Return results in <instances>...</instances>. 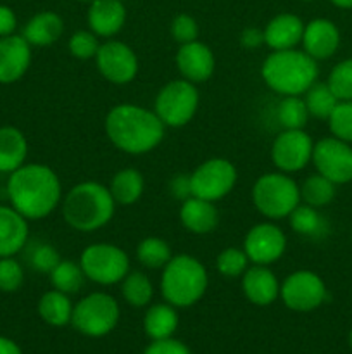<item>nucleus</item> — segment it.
Returning a JSON list of instances; mask_svg holds the SVG:
<instances>
[{
    "instance_id": "9b49d317",
    "label": "nucleus",
    "mask_w": 352,
    "mask_h": 354,
    "mask_svg": "<svg viewBox=\"0 0 352 354\" xmlns=\"http://www.w3.org/2000/svg\"><path fill=\"white\" fill-rule=\"evenodd\" d=\"M324 280L313 270H295L280 283V299L290 311L309 313L326 301Z\"/></svg>"
},
{
    "instance_id": "c03bdc74",
    "label": "nucleus",
    "mask_w": 352,
    "mask_h": 354,
    "mask_svg": "<svg viewBox=\"0 0 352 354\" xmlns=\"http://www.w3.org/2000/svg\"><path fill=\"white\" fill-rule=\"evenodd\" d=\"M238 44L245 50H257L259 47L264 45V33H262L261 28L247 26L242 30L240 37H238Z\"/></svg>"
},
{
    "instance_id": "a878e982",
    "label": "nucleus",
    "mask_w": 352,
    "mask_h": 354,
    "mask_svg": "<svg viewBox=\"0 0 352 354\" xmlns=\"http://www.w3.org/2000/svg\"><path fill=\"white\" fill-rule=\"evenodd\" d=\"M179 317L178 308L171 306L169 303L148 304L144 315V332L150 341H161L175 335L178 328Z\"/></svg>"
},
{
    "instance_id": "a211bd4d",
    "label": "nucleus",
    "mask_w": 352,
    "mask_h": 354,
    "mask_svg": "<svg viewBox=\"0 0 352 354\" xmlns=\"http://www.w3.org/2000/svg\"><path fill=\"white\" fill-rule=\"evenodd\" d=\"M302 50L316 61H324L335 55L340 47V31L333 21L326 17H316L304 24Z\"/></svg>"
},
{
    "instance_id": "79ce46f5",
    "label": "nucleus",
    "mask_w": 352,
    "mask_h": 354,
    "mask_svg": "<svg viewBox=\"0 0 352 354\" xmlns=\"http://www.w3.org/2000/svg\"><path fill=\"white\" fill-rule=\"evenodd\" d=\"M169 33L176 44H190V41L199 40V23L190 14H178L173 17L171 24H169Z\"/></svg>"
},
{
    "instance_id": "f3484780",
    "label": "nucleus",
    "mask_w": 352,
    "mask_h": 354,
    "mask_svg": "<svg viewBox=\"0 0 352 354\" xmlns=\"http://www.w3.org/2000/svg\"><path fill=\"white\" fill-rule=\"evenodd\" d=\"M31 48L23 35L0 38V85H12L26 75L33 59Z\"/></svg>"
},
{
    "instance_id": "bb28decb",
    "label": "nucleus",
    "mask_w": 352,
    "mask_h": 354,
    "mask_svg": "<svg viewBox=\"0 0 352 354\" xmlns=\"http://www.w3.org/2000/svg\"><path fill=\"white\" fill-rule=\"evenodd\" d=\"M109 192L116 206H133L145 192V178L137 168H123L114 173L109 183Z\"/></svg>"
},
{
    "instance_id": "7c9ffc66",
    "label": "nucleus",
    "mask_w": 352,
    "mask_h": 354,
    "mask_svg": "<svg viewBox=\"0 0 352 354\" xmlns=\"http://www.w3.org/2000/svg\"><path fill=\"white\" fill-rule=\"evenodd\" d=\"M275 116L282 130H304L311 118L302 95L282 97L276 106Z\"/></svg>"
},
{
    "instance_id": "b1692460",
    "label": "nucleus",
    "mask_w": 352,
    "mask_h": 354,
    "mask_svg": "<svg viewBox=\"0 0 352 354\" xmlns=\"http://www.w3.org/2000/svg\"><path fill=\"white\" fill-rule=\"evenodd\" d=\"M21 35L31 47H50L64 35V19L54 10H41L28 19Z\"/></svg>"
},
{
    "instance_id": "49530a36",
    "label": "nucleus",
    "mask_w": 352,
    "mask_h": 354,
    "mask_svg": "<svg viewBox=\"0 0 352 354\" xmlns=\"http://www.w3.org/2000/svg\"><path fill=\"white\" fill-rule=\"evenodd\" d=\"M17 30V16L9 6L0 3V38L14 35Z\"/></svg>"
},
{
    "instance_id": "2f4dec72",
    "label": "nucleus",
    "mask_w": 352,
    "mask_h": 354,
    "mask_svg": "<svg viewBox=\"0 0 352 354\" xmlns=\"http://www.w3.org/2000/svg\"><path fill=\"white\" fill-rule=\"evenodd\" d=\"M337 194V185L320 173L309 175L300 183V203L321 209L331 204Z\"/></svg>"
},
{
    "instance_id": "ea45409f",
    "label": "nucleus",
    "mask_w": 352,
    "mask_h": 354,
    "mask_svg": "<svg viewBox=\"0 0 352 354\" xmlns=\"http://www.w3.org/2000/svg\"><path fill=\"white\" fill-rule=\"evenodd\" d=\"M61 259L62 258L57 249L47 242H38L28 251V263H30L31 268L38 273H45V275H48Z\"/></svg>"
},
{
    "instance_id": "39448f33",
    "label": "nucleus",
    "mask_w": 352,
    "mask_h": 354,
    "mask_svg": "<svg viewBox=\"0 0 352 354\" xmlns=\"http://www.w3.org/2000/svg\"><path fill=\"white\" fill-rule=\"evenodd\" d=\"M162 299L175 308L195 306L207 292L209 273L204 263L192 254H173L161 273Z\"/></svg>"
},
{
    "instance_id": "3c124183",
    "label": "nucleus",
    "mask_w": 352,
    "mask_h": 354,
    "mask_svg": "<svg viewBox=\"0 0 352 354\" xmlns=\"http://www.w3.org/2000/svg\"><path fill=\"white\" fill-rule=\"evenodd\" d=\"M78 2H86V3H92L93 0H78Z\"/></svg>"
},
{
    "instance_id": "864d4df0",
    "label": "nucleus",
    "mask_w": 352,
    "mask_h": 354,
    "mask_svg": "<svg viewBox=\"0 0 352 354\" xmlns=\"http://www.w3.org/2000/svg\"><path fill=\"white\" fill-rule=\"evenodd\" d=\"M121 2H124V0H121Z\"/></svg>"
},
{
    "instance_id": "393cba45",
    "label": "nucleus",
    "mask_w": 352,
    "mask_h": 354,
    "mask_svg": "<svg viewBox=\"0 0 352 354\" xmlns=\"http://www.w3.org/2000/svg\"><path fill=\"white\" fill-rule=\"evenodd\" d=\"M28 138L19 128L0 127V173L10 175L26 165Z\"/></svg>"
},
{
    "instance_id": "7ed1b4c3",
    "label": "nucleus",
    "mask_w": 352,
    "mask_h": 354,
    "mask_svg": "<svg viewBox=\"0 0 352 354\" xmlns=\"http://www.w3.org/2000/svg\"><path fill=\"white\" fill-rule=\"evenodd\" d=\"M116 207L109 187L93 180L72 185L61 203L66 225L81 234H92L109 225Z\"/></svg>"
},
{
    "instance_id": "0eeeda50",
    "label": "nucleus",
    "mask_w": 352,
    "mask_h": 354,
    "mask_svg": "<svg viewBox=\"0 0 352 354\" xmlns=\"http://www.w3.org/2000/svg\"><path fill=\"white\" fill-rule=\"evenodd\" d=\"M121 308L116 297L97 290L83 296L72 308L71 325L86 337H106L117 327Z\"/></svg>"
},
{
    "instance_id": "603ef678",
    "label": "nucleus",
    "mask_w": 352,
    "mask_h": 354,
    "mask_svg": "<svg viewBox=\"0 0 352 354\" xmlns=\"http://www.w3.org/2000/svg\"><path fill=\"white\" fill-rule=\"evenodd\" d=\"M304 2H314V0H304Z\"/></svg>"
},
{
    "instance_id": "4be33fe9",
    "label": "nucleus",
    "mask_w": 352,
    "mask_h": 354,
    "mask_svg": "<svg viewBox=\"0 0 352 354\" xmlns=\"http://www.w3.org/2000/svg\"><path fill=\"white\" fill-rule=\"evenodd\" d=\"M304 21L297 14L282 12L268 21L262 33H264V45L269 50H289L297 48L302 41Z\"/></svg>"
},
{
    "instance_id": "473e14b6",
    "label": "nucleus",
    "mask_w": 352,
    "mask_h": 354,
    "mask_svg": "<svg viewBox=\"0 0 352 354\" xmlns=\"http://www.w3.org/2000/svg\"><path fill=\"white\" fill-rule=\"evenodd\" d=\"M48 279H50L52 289H57L71 296V294L81 290V287L85 286L86 277L79 263L71 261V259H61L57 266L48 273Z\"/></svg>"
},
{
    "instance_id": "ddd939ff",
    "label": "nucleus",
    "mask_w": 352,
    "mask_h": 354,
    "mask_svg": "<svg viewBox=\"0 0 352 354\" xmlns=\"http://www.w3.org/2000/svg\"><path fill=\"white\" fill-rule=\"evenodd\" d=\"M93 61L100 76L113 85H128L137 78L140 69V62L133 48L124 41L113 38L100 44Z\"/></svg>"
},
{
    "instance_id": "f8f14e48",
    "label": "nucleus",
    "mask_w": 352,
    "mask_h": 354,
    "mask_svg": "<svg viewBox=\"0 0 352 354\" xmlns=\"http://www.w3.org/2000/svg\"><path fill=\"white\" fill-rule=\"evenodd\" d=\"M311 162L316 173L323 175L335 185L352 182V145L337 137H326L314 142Z\"/></svg>"
},
{
    "instance_id": "de8ad7c7",
    "label": "nucleus",
    "mask_w": 352,
    "mask_h": 354,
    "mask_svg": "<svg viewBox=\"0 0 352 354\" xmlns=\"http://www.w3.org/2000/svg\"><path fill=\"white\" fill-rule=\"evenodd\" d=\"M0 354H23V351L12 339L0 335Z\"/></svg>"
},
{
    "instance_id": "dca6fc26",
    "label": "nucleus",
    "mask_w": 352,
    "mask_h": 354,
    "mask_svg": "<svg viewBox=\"0 0 352 354\" xmlns=\"http://www.w3.org/2000/svg\"><path fill=\"white\" fill-rule=\"evenodd\" d=\"M175 62L179 76L195 85L206 83L216 71V55L213 48L200 40L179 45Z\"/></svg>"
},
{
    "instance_id": "412c9836",
    "label": "nucleus",
    "mask_w": 352,
    "mask_h": 354,
    "mask_svg": "<svg viewBox=\"0 0 352 354\" xmlns=\"http://www.w3.org/2000/svg\"><path fill=\"white\" fill-rule=\"evenodd\" d=\"M30 241V221L10 204H0V258L16 256Z\"/></svg>"
},
{
    "instance_id": "1a4fd4ad",
    "label": "nucleus",
    "mask_w": 352,
    "mask_h": 354,
    "mask_svg": "<svg viewBox=\"0 0 352 354\" xmlns=\"http://www.w3.org/2000/svg\"><path fill=\"white\" fill-rule=\"evenodd\" d=\"M199 104L200 93L195 83L178 78L159 88L154 99V113L166 128H182L195 118Z\"/></svg>"
},
{
    "instance_id": "4c0bfd02",
    "label": "nucleus",
    "mask_w": 352,
    "mask_h": 354,
    "mask_svg": "<svg viewBox=\"0 0 352 354\" xmlns=\"http://www.w3.org/2000/svg\"><path fill=\"white\" fill-rule=\"evenodd\" d=\"M326 121L333 137L352 144V100H338Z\"/></svg>"
},
{
    "instance_id": "f704fd0d",
    "label": "nucleus",
    "mask_w": 352,
    "mask_h": 354,
    "mask_svg": "<svg viewBox=\"0 0 352 354\" xmlns=\"http://www.w3.org/2000/svg\"><path fill=\"white\" fill-rule=\"evenodd\" d=\"M304 102H306L307 111H309L311 118L316 120H328L330 114L333 113L335 106L338 104V99L333 95L330 86L326 83L316 82L306 93L302 95Z\"/></svg>"
},
{
    "instance_id": "9d476101",
    "label": "nucleus",
    "mask_w": 352,
    "mask_h": 354,
    "mask_svg": "<svg viewBox=\"0 0 352 354\" xmlns=\"http://www.w3.org/2000/svg\"><path fill=\"white\" fill-rule=\"evenodd\" d=\"M237 166L226 158H211L190 173L192 196L217 203L233 192L237 185Z\"/></svg>"
},
{
    "instance_id": "e433bc0d",
    "label": "nucleus",
    "mask_w": 352,
    "mask_h": 354,
    "mask_svg": "<svg viewBox=\"0 0 352 354\" xmlns=\"http://www.w3.org/2000/svg\"><path fill=\"white\" fill-rule=\"evenodd\" d=\"M326 85L338 100H352V59H344L333 66Z\"/></svg>"
},
{
    "instance_id": "6ab92c4d",
    "label": "nucleus",
    "mask_w": 352,
    "mask_h": 354,
    "mask_svg": "<svg viewBox=\"0 0 352 354\" xmlns=\"http://www.w3.org/2000/svg\"><path fill=\"white\" fill-rule=\"evenodd\" d=\"M280 280L269 266L252 265L240 277V287L245 299L259 308L269 306L280 299Z\"/></svg>"
},
{
    "instance_id": "f03ea898",
    "label": "nucleus",
    "mask_w": 352,
    "mask_h": 354,
    "mask_svg": "<svg viewBox=\"0 0 352 354\" xmlns=\"http://www.w3.org/2000/svg\"><path fill=\"white\" fill-rule=\"evenodd\" d=\"M104 130L110 144L128 156L148 154L166 137L164 123L154 109L131 102L114 106L107 113Z\"/></svg>"
},
{
    "instance_id": "09e8293b",
    "label": "nucleus",
    "mask_w": 352,
    "mask_h": 354,
    "mask_svg": "<svg viewBox=\"0 0 352 354\" xmlns=\"http://www.w3.org/2000/svg\"><path fill=\"white\" fill-rule=\"evenodd\" d=\"M338 9H352V0H330Z\"/></svg>"
},
{
    "instance_id": "f257e3e1",
    "label": "nucleus",
    "mask_w": 352,
    "mask_h": 354,
    "mask_svg": "<svg viewBox=\"0 0 352 354\" xmlns=\"http://www.w3.org/2000/svg\"><path fill=\"white\" fill-rule=\"evenodd\" d=\"M7 199L28 221L45 220L61 207L62 183L57 173L43 162H26L7 178Z\"/></svg>"
},
{
    "instance_id": "8fccbe9b",
    "label": "nucleus",
    "mask_w": 352,
    "mask_h": 354,
    "mask_svg": "<svg viewBox=\"0 0 352 354\" xmlns=\"http://www.w3.org/2000/svg\"><path fill=\"white\" fill-rule=\"evenodd\" d=\"M349 344H351V348H352V330H351V334H349Z\"/></svg>"
},
{
    "instance_id": "423d86ee",
    "label": "nucleus",
    "mask_w": 352,
    "mask_h": 354,
    "mask_svg": "<svg viewBox=\"0 0 352 354\" xmlns=\"http://www.w3.org/2000/svg\"><path fill=\"white\" fill-rule=\"evenodd\" d=\"M252 204L266 220H286L300 204V185L283 171H269L259 176L252 185Z\"/></svg>"
},
{
    "instance_id": "aec40b11",
    "label": "nucleus",
    "mask_w": 352,
    "mask_h": 354,
    "mask_svg": "<svg viewBox=\"0 0 352 354\" xmlns=\"http://www.w3.org/2000/svg\"><path fill=\"white\" fill-rule=\"evenodd\" d=\"M126 23V7L121 0H93L86 10V24L99 38H113Z\"/></svg>"
},
{
    "instance_id": "5701e85b",
    "label": "nucleus",
    "mask_w": 352,
    "mask_h": 354,
    "mask_svg": "<svg viewBox=\"0 0 352 354\" xmlns=\"http://www.w3.org/2000/svg\"><path fill=\"white\" fill-rule=\"evenodd\" d=\"M179 223L193 235H209L219 225V211L216 203L190 196L179 204Z\"/></svg>"
},
{
    "instance_id": "72a5a7b5",
    "label": "nucleus",
    "mask_w": 352,
    "mask_h": 354,
    "mask_svg": "<svg viewBox=\"0 0 352 354\" xmlns=\"http://www.w3.org/2000/svg\"><path fill=\"white\" fill-rule=\"evenodd\" d=\"M137 261L147 270H162L173 258L171 245L161 237H145L137 245Z\"/></svg>"
},
{
    "instance_id": "6e6552de",
    "label": "nucleus",
    "mask_w": 352,
    "mask_h": 354,
    "mask_svg": "<svg viewBox=\"0 0 352 354\" xmlns=\"http://www.w3.org/2000/svg\"><path fill=\"white\" fill-rule=\"evenodd\" d=\"M79 266L86 280L97 286H117L131 270L130 256L113 242H95L79 254Z\"/></svg>"
},
{
    "instance_id": "c9c22d12",
    "label": "nucleus",
    "mask_w": 352,
    "mask_h": 354,
    "mask_svg": "<svg viewBox=\"0 0 352 354\" xmlns=\"http://www.w3.org/2000/svg\"><path fill=\"white\" fill-rule=\"evenodd\" d=\"M248 266L251 261L244 249L226 248L216 258V270L224 279H240Z\"/></svg>"
},
{
    "instance_id": "a19ab883",
    "label": "nucleus",
    "mask_w": 352,
    "mask_h": 354,
    "mask_svg": "<svg viewBox=\"0 0 352 354\" xmlns=\"http://www.w3.org/2000/svg\"><path fill=\"white\" fill-rule=\"evenodd\" d=\"M24 283V268L14 256L0 258V290L7 294L17 292Z\"/></svg>"
},
{
    "instance_id": "a18cd8bd",
    "label": "nucleus",
    "mask_w": 352,
    "mask_h": 354,
    "mask_svg": "<svg viewBox=\"0 0 352 354\" xmlns=\"http://www.w3.org/2000/svg\"><path fill=\"white\" fill-rule=\"evenodd\" d=\"M169 194H171L173 199L185 201L192 196V190H190V175H175L169 182Z\"/></svg>"
},
{
    "instance_id": "c756f323",
    "label": "nucleus",
    "mask_w": 352,
    "mask_h": 354,
    "mask_svg": "<svg viewBox=\"0 0 352 354\" xmlns=\"http://www.w3.org/2000/svg\"><path fill=\"white\" fill-rule=\"evenodd\" d=\"M119 286L124 303L131 308H147L154 299V283L140 270H130Z\"/></svg>"
},
{
    "instance_id": "37998d69",
    "label": "nucleus",
    "mask_w": 352,
    "mask_h": 354,
    "mask_svg": "<svg viewBox=\"0 0 352 354\" xmlns=\"http://www.w3.org/2000/svg\"><path fill=\"white\" fill-rule=\"evenodd\" d=\"M144 354H192L190 348L183 344L178 339H161V341H152L145 348Z\"/></svg>"
},
{
    "instance_id": "c85d7f7f",
    "label": "nucleus",
    "mask_w": 352,
    "mask_h": 354,
    "mask_svg": "<svg viewBox=\"0 0 352 354\" xmlns=\"http://www.w3.org/2000/svg\"><path fill=\"white\" fill-rule=\"evenodd\" d=\"M286 220H289L290 228L297 235H302L307 239H321L328 232V223L323 214L320 213V209L307 206L304 203H300Z\"/></svg>"
},
{
    "instance_id": "20e7f679",
    "label": "nucleus",
    "mask_w": 352,
    "mask_h": 354,
    "mask_svg": "<svg viewBox=\"0 0 352 354\" xmlns=\"http://www.w3.org/2000/svg\"><path fill=\"white\" fill-rule=\"evenodd\" d=\"M320 76L316 59L302 48L271 50L261 64V78L280 97L304 95Z\"/></svg>"
},
{
    "instance_id": "58836bf2",
    "label": "nucleus",
    "mask_w": 352,
    "mask_h": 354,
    "mask_svg": "<svg viewBox=\"0 0 352 354\" xmlns=\"http://www.w3.org/2000/svg\"><path fill=\"white\" fill-rule=\"evenodd\" d=\"M99 47V37L90 30L75 31V33L69 37L68 41L69 54L75 59H78V61H90V59H95Z\"/></svg>"
},
{
    "instance_id": "cd10ccee",
    "label": "nucleus",
    "mask_w": 352,
    "mask_h": 354,
    "mask_svg": "<svg viewBox=\"0 0 352 354\" xmlns=\"http://www.w3.org/2000/svg\"><path fill=\"white\" fill-rule=\"evenodd\" d=\"M72 308H75V304L71 303L68 294L57 289H50L38 299L37 310L45 324L61 328L71 324Z\"/></svg>"
},
{
    "instance_id": "4468645a",
    "label": "nucleus",
    "mask_w": 352,
    "mask_h": 354,
    "mask_svg": "<svg viewBox=\"0 0 352 354\" xmlns=\"http://www.w3.org/2000/svg\"><path fill=\"white\" fill-rule=\"evenodd\" d=\"M314 142L306 130H282L271 144V161L278 171L295 175L311 165Z\"/></svg>"
},
{
    "instance_id": "2eb2a0df",
    "label": "nucleus",
    "mask_w": 352,
    "mask_h": 354,
    "mask_svg": "<svg viewBox=\"0 0 352 354\" xmlns=\"http://www.w3.org/2000/svg\"><path fill=\"white\" fill-rule=\"evenodd\" d=\"M251 265L271 266L286 252V235L271 220L255 223L244 237V248Z\"/></svg>"
}]
</instances>
